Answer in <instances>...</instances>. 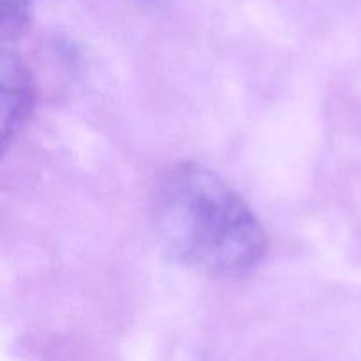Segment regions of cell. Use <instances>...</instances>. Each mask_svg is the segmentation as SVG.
Wrapping results in <instances>:
<instances>
[{
    "label": "cell",
    "instance_id": "obj_2",
    "mask_svg": "<svg viewBox=\"0 0 361 361\" xmlns=\"http://www.w3.org/2000/svg\"><path fill=\"white\" fill-rule=\"evenodd\" d=\"M34 80L18 53L4 49L0 62V126L2 141L9 147L20 134L34 108Z\"/></svg>",
    "mask_w": 361,
    "mask_h": 361
},
{
    "label": "cell",
    "instance_id": "obj_3",
    "mask_svg": "<svg viewBox=\"0 0 361 361\" xmlns=\"http://www.w3.org/2000/svg\"><path fill=\"white\" fill-rule=\"evenodd\" d=\"M34 0H0V34L4 41H16L30 23Z\"/></svg>",
    "mask_w": 361,
    "mask_h": 361
},
{
    "label": "cell",
    "instance_id": "obj_1",
    "mask_svg": "<svg viewBox=\"0 0 361 361\" xmlns=\"http://www.w3.org/2000/svg\"><path fill=\"white\" fill-rule=\"evenodd\" d=\"M152 222L173 259L210 277H242L267 254V235L252 208L197 162H176L159 178Z\"/></svg>",
    "mask_w": 361,
    "mask_h": 361
}]
</instances>
